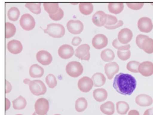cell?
Returning <instances> with one entry per match:
<instances>
[{
    "mask_svg": "<svg viewBox=\"0 0 153 115\" xmlns=\"http://www.w3.org/2000/svg\"><path fill=\"white\" fill-rule=\"evenodd\" d=\"M34 109L35 112L38 115H47L50 109L49 102L45 98H40L35 103Z\"/></svg>",
    "mask_w": 153,
    "mask_h": 115,
    "instance_id": "cell-6",
    "label": "cell"
},
{
    "mask_svg": "<svg viewBox=\"0 0 153 115\" xmlns=\"http://www.w3.org/2000/svg\"><path fill=\"white\" fill-rule=\"evenodd\" d=\"M45 34L54 38H60L65 34L64 26L60 24L52 23L48 24L46 29L44 30Z\"/></svg>",
    "mask_w": 153,
    "mask_h": 115,
    "instance_id": "cell-2",
    "label": "cell"
},
{
    "mask_svg": "<svg viewBox=\"0 0 153 115\" xmlns=\"http://www.w3.org/2000/svg\"><path fill=\"white\" fill-rule=\"evenodd\" d=\"M67 28L68 31L73 34H79L84 29L83 24L79 20H70L67 22Z\"/></svg>",
    "mask_w": 153,
    "mask_h": 115,
    "instance_id": "cell-8",
    "label": "cell"
},
{
    "mask_svg": "<svg viewBox=\"0 0 153 115\" xmlns=\"http://www.w3.org/2000/svg\"><path fill=\"white\" fill-rule=\"evenodd\" d=\"M100 57L105 62H111L115 58L114 53L112 50L107 49L103 50L100 53Z\"/></svg>",
    "mask_w": 153,
    "mask_h": 115,
    "instance_id": "cell-27",
    "label": "cell"
},
{
    "mask_svg": "<svg viewBox=\"0 0 153 115\" xmlns=\"http://www.w3.org/2000/svg\"><path fill=\"white\" fill-rule=\"evenodd\" d=\"M77 85L79 89L81 92L88 93L92 89L94 86V82L92 79L90 78L88 76H83L79 80Z\"/></svg>",
    "mask_w": 153,
    "mask_h": 115,
    "instance_id": "cell-10",
    "label": "cell"
},
{
    "mask_svg": "<svg viewBox=\"0 0 153 115\" xmlns=\"http://www.w3.org/2000/svg\"><path fill=\"white\" fill-rule=\"evenodd\" d=\"M94 82V86L96 87L103 86L105 84L106 78L101 73H96L94 74L91 77Z\"/></svg>",
    "mask_w": 153,
    "mask_h": 115,
    "instance_id": "cell-23",
    "label": "cell"
},
{
    "mask_svg": "<svg viewBox=\"0 0 153 115\" xmlns=\"http://www.w3.org/2000/svg\"><path fill=\"white\" fill-rule=\"evenodd\" d=\"M140 63L136 61H131L127 63L126 65L127 69L131 72L134 73H139V66L140 65Z\"/></svg>",
    "mask_w": 153,
    "mask_h": 115,
    "instance_id": "cell-35",
    "label": "cell"
},
{
    "mask_svg": "<svg viewBox=\"0 0 153 115\" xmlns=\"http://www.w3.org/2000/svg\"><path fill=\"white\" fill-rule=\"evenodd\" d=\"M131 52L129 50L125 51H122L118 50L117 51L118 57L123 61H126L129 59L131 57Z\"/></svg>",
    "mask_w": 153,
    "mask_h": 115,
    "instance_id": "cell-38",
    "label": "cell"
},
{
    "mask_svg": "<svg viewBox=\"0 0 153 115\" xmlns=\"http://www.w3.org/2000/svg\"><path fill=\"white\" fill-rule=\"evenodd\" d=\"M7 49L9 52L13 55H17L23 50V46L21 43L17 40H12L8 42Z\"/></svg>",
    "mask_w": 153,
    "mask_h": 115,
    "instance_id": "cell-17",
    "label": "cell"
},
{
    "mask_svg": "<svg viewBox=\"0 0 153 115\" xmlns=\"http://www.w3.org/2000/svg\"><path fill=\"white\" fill-rule=\"evenodd\" d=\"M45 81H46L48 87L50 88H55L58 84L56 76L52 74H48V76L46 77Z\"/></svg>",
    "mask_w": 153,
    "mask_h": 115,
    "instance_id": "cell-36",
    "label": "cell"
},
{
    "mask_svg": "<svg viewBox=\"0 0 153 115\" xmlns=\"http://www.w3.org/2000/svg\"><path fill=\"white\" fill-rule=\"evenodd\" d=\"M151 4L152 5H153V3H151Z\"/></svg>",
    "mask_w": 153,
    "mask_h": 115,
    "instance_id": "cell-53",
    "label": "cell"
},
{
    "mask_svg": "<svg viewBox=\"0 0 153 115\" xmlns=\"http://www.w3.org/2000/svg\"><path fill=\"white\" fill-rule=\"evenodd\" d=\"M135 102L140 107H149L153 104V99L148 95L140 94L135 98Z\"/></svg>",
    "mask_w": 153,
    "mask_h": 115,
    "instance_id": "cell-18",
    "label": "cell"
},
{
    "mask_svg": "<svg viewBox=\"0 0 153 115\" xmlns=\"http://www.w3.org/2000/svg\"><path fill=\"white\" fill-rule=\"evenodd\" d=\"M112 45L115 49L119 51H128L131 48L130 45L128 44L126 45L122 44L121 43H120L118 39L114 40L112 42Z\"/></svg>",
    "mask_w": 153,
    "mask_h": 115,
    "instance_id": "cell-37",
    "label": "cell"
},
{
    "mask_svg": "<svg viewBox=\"0 0 153 115\" xmlns=\"http://www.w3.org/2000/svg\"><path fill=\"white\" fill-rule=\"evenodd\" d=\"M29 86L32 94L35 96L44 95L47 92L45 84L41 80H35L31 81Z\"/></svg>",
    "mask_w": 153,
    "mask_h": 115,
    "instance_id": "cell-4",
    "label": "cell"
},
{
    "mask_svg": "<svg viewBox=\"0 0 153 115\" xmlns=\"http://www.w3.org/2000/svg\"><path fill=\"white\" fill-rule=\"evenodd\" d=\"M127 7L132 10H138L143 8L144 3H127Z\"/></svg>",
    "mask_w": 153,
    "mask_h": 115,
    "instance_id": "cell-40",
    "label": "cell"
},
{
    "mask_svg": "<svg viewBox=\"0 0 153 115\" xmlns=\"http://www.w3.org/2000/svg\"><path fill=\"white\" fill-rule=\"evenodd\" d=\"M41 3H27L25 7L32 13L39 15L41 13Z\"/></svg>",
    "mask_w": 153,
    "mask_h": 115,
    "instance_id": "cell-33",
    "label": "cell"
},
{
    "mask_svg": "<svg viewBox=\"0 0 153 115\" xmlns=\"http://www.w3.org/2000/svg\"><path fill=\"white\" fill-rule=\"evenodd\" d=\"M117 111L120 115H126L129 109V105L124 101H119L117 103Z\"/></svg>",
    "mask_w": 153,
    "mask_h": 115,
    "instance_id": "cell-32",
    "label": "cell"
},
{
    "mask_svg": "<svg viewBox=\"0 0 153 115\" xmlns=\"http://www.w3.org/2000/svg\"><path fill=\"white\" fill-rule=\"evenodd\" d=\"M19 24L24 30L31 31L34 29L36 25V22L33 16L29 13H25L21 16Z\"/></svg>",
    "mask_w": 153,
    "mask_h": 115,
    "instance_id": "cell-5",
    "label": "cell"
},
{
    "mask_svg": "<svg viewBox=\"0 0 153 115\" xmlns=\"http://www.w3.org/2000/svg\"><path fill=\"white\" fill-rule=\"evenodd\" d=\"M36 59L38 63L44 66L50 65L52 61V56L50 52L46 51H39L36 54Z\"/></svg>",
    "mask_w": 153,
    "mask_h": 115,
    "instance_id": "cell-12",
    "label": "cell"
},
{
    "mask_svg": "<svg viewBox=\"0 0 153 115\" xmlns=\"http://www.w3.org/2000/svg\"><path fill=\"white\" fill-rule=\"evenodd\" d=\"M137 27L140 31L149 33L153 29V24L151 19L147 17L140 18L137 22Z\"/></svg>",
    "mask_w": 153,
    "mask_h": 115,
    "instance_id": "cell-7",
    "label": "cell"
},
{
    "mask_svg": "<svg viewBox=\"0 0 153 115\" xmlns=\"http://www.w3.org/2000/svg\"><path fill=\"white\" fill-rule=\"evenodd\" d=\"M43 6L44 10L49 15H54L56 13L60 8L58 3H44Z\"/></svg>",
    "mask_w": 153,
    "mask_h": 115,
    "instance_id": "cell-26",
    "label": "cell"
},
{
    "mask_svg": "<svg viewBox=\"0 0 153 115\" xmlns=\"http://www.w3.org/2000/svg\"><path fill=\"white\" fill-rule=\"evenodd\" d=\"M90 52L88 53L87 55L85 56L84 57L82 58L81 60H86V61H89L90 59Z\"/></svg>",
    "mask_w": 153,
    "mask_h": 115,
    "instance_id": "cell-49",
    "label": "cell"
},
{
    "mask_svg": "<svg viewBox=\"0 0 153 115\" xmlns=\"http://www.w3.org/2000/svg\"><path fill=\"white\" fill-rule=\"evenodd\" d=\"M44 70L41 66L34 64L30 67L29 69L30 75L33 78H41L44 75Z\"/></svg>",
    "mask_w": 153,
    "mask_h": 115,
    "instance_id": "cell-19",
    "label": "cell"
},
{
    "mask_svg": "<svg viewBox=\"0 0 153 115\" xmlns=\"http://www.w3.org/2000/svg\"><path fill=\"white\" fill-rule=\"evenodd\" d=\"M5 37L6 39L10 38L16 34V27L13 24L9 22L5 23Z\"/></svg>",
    "mask_w": 153,
    "mask_h": 115,
    "instance_id": "cell-31",
    "label": "cell"
},
{
    "mask_svg": "<svg viewBox=\"0 0 153 115\" xmlns=\"http://www.w3.org/2000/svg\"><path fill=\"white\" fill-rule=\"evenodd\" d=\"M104 70L108 79L112 80L114 75L119 72V66L116 62H110L105 65Z\"/></svg>",
    "mask_w": 153,
    "mask_h": 115,
    "instance_id": "cell-16",
    "label": "cell"
},
{
    "mask_svg": "<svg viewBox=\"0 0 153 115\" xmlns=\"http://www.w3.org/2000/svg\"><path fill=\"white\" fill-rule=\"evenodd\" d=\"M107 19V14L103 11H98L92 16V22L96 26L102 27L105 25Z\"/></svg>",
    "mask_w": 153,
    "mask_h": 115,
    "instance_id": "cell-11",
    "label": "cell"
},
{
    "mask_svg": "<svg viewBox=\"0 0 153 115\" xmlns=\"http://www.w3.org/2000/svg\"><path fill=\"white\" fill-rule=\"evenodd\" d=\"M88 106L87 101L84 97H80L77 99L75 102V109L79 113L85 111Z\"/></svg>",
    "mask_w": 153,
    "mask_h": 115,
    "instance_id": "cell-30",
    "label": "cell"
},
{
    "mask_svg": "<svg viewBox=\"0 0 153 115\" xmlns=\"http://www.w3.org/2000/svg\"><path fill=\"white\" fill-rule=\"evenodd\" d=\"M100 111L106 115H112L114 113V105L113 102L108 101L100 107Z\"/></svg>",
    "mask_w": 153,
    "mask_h": 115,
    "instance_id": "cell-24",
    "label": "cell"
},
{
    "mask_svg": "<svg viewBox=\"0 0 153 115\" xmlns=\"http://www.w3.org/2000/svg\"><path fill=\"white\" fill-rule=\"evenodd\" d=\"M124 3L122 2L109 3L108 4V11L111 13L118 15L122 13L124 10Z\"/></svg>",
    "mask_w": 153,
    "mask_h": 115,
    "instance_id": "cell-22",
    "label": "cell"
},
{
    "mask_svg": "<svg viewBox=\"0 0 153 115\" xmlns=\"http://www.w3.org/2000/svg\"><path fill=\"white\" fill-rule=\"evenodd\" d=\"M31 82V81L30 79H29V78H25V79H24V80H23L24 84H28V85H29Z\"/></svg>",
    "mask_w": 153,
    "mask_h": 115,
    "instance_id": "cell-50",
    "label": "cell"
},
{
    "mask_svg": "<svg viewBox=\"0 0 153 115\" xmlns=\"http://www.w3.org/2000/svg\"><path fill=\"white\" fill-rule=\"evenodd\" d=\"M128 115H140V114L137 110H131L128 112Z\"/></svg>",
    "mask_w": 153,
    "mask_h": 115,
    "instance_id": "cell-48",
    "label": "cell"
},
{
    "mask_svg": "<svg viewBox=\"0 0 153 115\" xmlns=\"http://www.w3.org/2000/svg\"><path fill=\"white\" fill-rule=\"evenodd\" d=\"M21 115V114H18V115Z\"/></svg>",
    "mask_w": 153,
    "mask_h": 115,
    "instance_id": "cell-54",
    "label": "cell"
},
{
    "mask_svg": "<svg viewBox=\"0 0 153 115\" xmlns=\"http://www.w3.org/2000/svg\"><path fill=\"white\" fill-rule=\"evenodd\" d=\"M64 16L63 11L61 8H59L58 11L54 15H49V17L53 21H58L61 20Z\"/></svg>",
    "mask_w": 153,
    "mask_h": 115,
    "instance_id": "cell-39",
    "label": "cell"
},
{
    "mask_svg": "<svg viewBox=\"0 0 153 115\" xmlns=\"http://www.w3.org/2000/svg\"><path fill=\"white\" fill-rule=\"evenodd\" d=\"M113 87L119 94L129 96L136 89L137 80L129 74L120 73L115 76Z\"/></svg>",
    "mask_w": 153,
    "mask_h": 115,
    "instance_id": "cell-1",
    "label": "cell"
},
{
    "mask_svg": "<svg viewBox=\"0 0 153 115\" xmlns=\"http://www.w3.org/2000/svg\"><path fill=\"white\" fill-rule=\"evenodd\" d=\"M81 42H82V39L80 37H75L71 40V44L75 46H77L79 45Z\"/></svg>",
    "mask_w": 153,
    "mask_h": 115,
    "instance_id": "cell-44",
    "label": "cell"
},
{
    "mask_svg": "<svg viewBox=\"0 0 153 115\" xmlns=\"http://www.w3.org/2000/svg\"><path fill=\"white\" fill-rule=\"evenodd\" d=\"M142 50L148 54L153 53V39L148 37L143 41Z\"/></svg>",
    "mask_w": 153,
    "mask_h": 115,
    "instance_id": "cell-29",
    "label": "cell"
},
{
    "mask_svg": "<svg viewBox=\"0 0 153 115\" xmlns=\"http://www.w3.org/2000/svg\"><path fill=\"white\" fill-rule=\"evenodd\" d=\"M10 102L7 98H5V111L9 110L10 107Z\"/></svg>",
    "mask_w": 153,
    "mask_h": 115,
    "instance_id": "cell-46",
    "label": "cell"
},
{
    "mask_svg": "<svg viewBox=\"0 0 153 115\" xmlns=\"http://www.w3.org/2000/svg\"><path fill=\"white\" fill-rule=\"evenodd\" d=\"M107 22L106 23V25L108 26H112L115 24H116L118 22V19H117L116 16H112V15H110L107 14Z\"/></svg>",
    "mask_w": 153,
    "mask_h": 115,
    "instance_id": "cell-41",
    "label": "cell"
},
{
    "mask_svg": "<svg viewBox=\"0 0 153 115\" xmlns=\"http://www.w3.org/2000/svg\"><path fill=\"white\" fill-rule=\"evenodd\" d=\"M93 97L98 102H102L108 98V93L104 88L95 89L93 92Z\"/></svg>",
    "mask_w": 153,
    "mask_h": 115,
    "instance_id": "cell-20",
    "label": "cell"
},
{
    "mask_svg": "<svg viewBox=\"0 0 153 115\" xmlns=\"http://www.w3.org/2000/svg\"><path fill=\"white\" fill-rule=\"evenodd\" d=\"M66 71L69 76L73 78H77L80 76L83 72L82 64L78 61H71L67 65Z\"/></svg>",
    "mask_w": 153,
    "mask_h": 115,
    "instance_id": "cell-3",
    "label": "cell"
},
{
    "mask_svg": "<svg viewBox=\"0 0 153 115\" xmlns=\"http://www.w3.org/2000/svg\"><path fill=\"white\" fill-rule=\"evenodd\" d=\"M139 73L145 77L152 76L153 74V63L149 61L141 63L139 66Z\"/></svg>",
    "mask_w": 153,
    "mask_h": 115,
    "instance_id": "cell-14",
    "label": "cell"
},
{
    "mask_svg": "<svg viewBox=\"0 0 153 115\" xmlns=\"http://www.w3.org/2000/svg\"><path fill=\"white\" fill-rule=\"evenodd\" d=\"M58 55L63 59H68L74 55V49L69 45H63L59 48Z\"/></svg>",
    "mask_w": 153,
    "mask_h": 115,
    "instance_id": "cell-15",
    "label": "cell"
},
{
    "mask_svg": "<svg viewBox=\"0 0 153 115\" xmlns=\"http://www.w3.org/2000/svg\"><path fill=\"white\" fill-rule=\"evenodd\" d=\"M12 86L10 83L8 81L5 80V94H8L11 91Z\"/></svg>",
    "mask_w": 153,
    "mask_h": 115,
    "instance_id": "cell-45",
    "label": "cell"
},
{
    "mask_svg": "<svg viewBox=\"0 0 153 115\" xmlns=\"http://www.w3.org/2000/svg\"><path fill=\"white\" fill-rule=\"evenodd\" d=\"M71 4H76H76H77L78 3H72Z\"/></svg>",
    "mask_w": 153,
    "mask_h": 115,
    "instance_id": "cell-52",
    "label": "cell"
},
{
    "mask_svg": "<svg viewBox=\"0 0 153 115\" xmlns=\"http://www.w3.org/2000/svg\"><path fill=\"white\" fill-rule=\"evenodd\" d=\"M123 24H124V22H123V21H121V20H120L116 24H115V25H112V26L105 25L104 27H105V28H106V29H108V30H114V29L118 28L120 27V26H123Z\"/></svg>",
    "mask_w": 153,
    "mask_h": 115,
    "instance_id": "cell-43",
    "label": "cell"
},
{
    "mask_svg": "<svg viewBox=\"0 0 153 115\" xmlns=\"http://www.w3.org/2000/svg\"><path fill=\"white\" fill-rule=\"evenodd\" d=\"M148 37V36H147L143 35V34H139L137 37H136V39H135L136 44L139 49H142V44H143V41Z\"/></svg>",
    "mask_w": 153,
    "mask_h": 115,
    "instance_id": "cell-42",
    "label": "cell"
},
{
    "mask_svg": "<svg viewBox=\"0 0 153 115\" xmlns=\"http://www.w3.org/2000/svg\"><path fill=\"white\" fill-rule=\"evenodd\" d=\"M133 38V32L128 28L123 29L119 32L118 34V40L122 44H128Z\"/></svg>",
    "mask_w": 153,
    "mask_h": 115,
    "instance_id": "cell-13",
    "label": "cell"
},
{
    "mask_svg": "<svg viewBox=\"0 0 153 115\" xmlns=\"http://www.w3.org/2000/svg\"><path fill=\"white\" fill-rule=\"evenodd\" d=\"M143 115H153V108L147 109L145 111Z\"/></svg>",
    "mask_w": 153,
    "mask_h": 115,
    "instance_id": "cell-47",
    "label": "cell"
},
{
    "mask_svg": "<svg viewBox=\"0 0 153 115\" xmlns=\"http://www.w3.org/2000/svg\"><path fill=\"white\" fill-rule=\"evenodd\" d=\"M20 16V11L19 9L16 7H11L8 11V17L9 20L11 21H17Z\"/></svg>",
    "mask_w": 153,
    "mask_h": 115,
    "instance_id": "cell-34",
    "label": "cell"
},
{
    "mask_svg": "<svg viewBox=\"0 0 153 115\" xmlns=\"http://www.w3.org/2000/svg\"><path fill=\"white\" fill-rule=\"evenodd\" d=\"M58 115V114H56V115Z\"/></svg>",
    "mask_w": 153,
    "mask_h": 115,
    "instance_id": "cell-55",
    "label": "cell"
},
{
    "mask_svg": "<svg viewBox=\"0 0 153 115\" xmlns=\"http://www.w3.org/2000/svg\"><path fill=\"white\" fill-rule=\"evenodd\" d=\"M79 10L83 15H89L93 12L94 6L92 3H80L79 4Z\"/></svg>",
    "mask_w": 153,
    "mask_h": 115,
    "instance_id": "cell-25",
    "label": "cell"
},
{
    "mask_svg": "<svg viewBox=\"0 0 153 115\" xmlns=\"http://www.w3.org/2000/svg\"><path fill=\"white\" fill-rule=\"evenodd\" d=\"M27 105L26 99L22 96H19L18 98L14 99L13 101V108L15 110H22L26 107Z\"/></svg>",
    "mask_w": 153,
    "mask_h": 115,
    "instance_id": "cell-28",
    "label": "cell"
},
{
    "mask_svg": "<svg viewBox=\"0 0 153 115\" xmlns=\"http://www.w3.org/2000/svg\"><path fill=\"white\" fill-rule=\"evenodd\" d=\"M32 115H38V114H37V113H36V112H34L33 114H32Z\"/></svg>",
    "mask_w": 153,
    "mask_h": 115,
    "instance_id": "cell-51",
    "label": "cell"
},
{
    "mask_svg": "<svg viewBox=\"0 0 153 115\" xmlns=\"http://www.w3.org/2000/svg\"><path fill=\"white\" fill-rule=\"evenodd\" d=\"M90 50V46L87 44L81 45L76 49L75 55L77 58L81 59L82 58L84 57L88 53H89Z\"/></svg>",
    "mask_w": 153,
    "mask_h": 115,
    "instance_id": "cell-21",
    "label": "cell"
},
{
    "mask_svg": "<svg viewBox=\"0 0 153 115\" xmlns=\"http://www.w3.org/2000/svg\"><path fill=\"white\" fill-rule=\"evenodd\" d=\"M108 44V39L106 36L103 34H97L95 35L92 40L93 47L100 50L105 47Z\"/></svg>",
    "mask_w": 153,
    "mask_h": 115,
    "instance_id": "cell-9",
    "label": "cell"
}]
</instances>
